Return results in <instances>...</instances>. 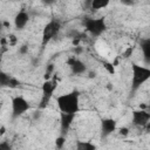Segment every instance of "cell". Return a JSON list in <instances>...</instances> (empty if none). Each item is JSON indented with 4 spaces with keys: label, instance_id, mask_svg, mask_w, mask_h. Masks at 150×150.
I'll use <instances>...</instances> for the list:
<instances>
[{
    "label": "cell",
    "instance_id": "obj_17",
    "mask_svg": "<svg viewBox=\"0 0 150 150\" xmlns=\"http://www.w3.org/2000/svg\"><path fill=\"white\" fill-rule=\"evenodd\" d=\"M103 67H104L110 74H114V73H115V68H114V64H112V63H110V62H104V63H103Z\"/></svg>",
    "mask_w": 150,
    "mask_h": 150
},
{
    "label": "cell",
    "instance_id": "obj_7",
    "mask_svg": "<svg viewBox=\"0 0 150 150\" xmlns=\"http://www.w3.org/2000/svg\"><path fill=\"white\" fill-rule=\"evenodd\" d=\"M150 123V112L145 109H135L131 111V124L137 128H148Z\"/></svg>",
    "mask_w": 150,
    "mask_h": 150
},
{
    "label": "cell",
    "instance_id": "obj_11",
    "mask_svg": "<svg viewBox=\"0 0 150 150\" xmlns=\"http://www.w3.org/2000/svg\"><path fill=\"white\" fill-rule=\"evenodd\" d=\"M20 86V81L8 73L0 70V88H18Z\"/></svg>",
    "mask_w": 150,
    "mask_h": 150
},
{
    "label": "cell",
    "instance_id": "obj_3",
    "mask_svg": "<svg viewBox=\"0 0 150 150\" xmlns=\"http://www.w3.org/2000/svg\"><path fill=\"white\" fill-rule=\"evenodd\" d=\"M83 27L93 36H100L107 30V23L103 18H84Z\"/></svg>",
    "mask_w": 150,
    "mask_h": 150
},
{
    "label": "cell",
    "instance_id": "obj_18",
    "mask_svg": "<svg viewBox=\"0 0 150 150\" xmlns=\"http://www.w3.org/2000/svg\"><path fill=\"white\" fill-rule=\"evenodd\" d=\"M15 43H16V36L14 34H11L8 36V45L9 46H14Z\"/></svg>",
    "mask_w": 150,
    "mask_h": 150
},
{
    "label": "cell",
    "instance_id": "obj_15",
    "mask_svg": "<svg viewBox=\"0 0 150 150\" xmlns=\"http://www.w3.org/2000/svg\"><path fill=\"white\" fill-rule=\"evenodd\" d=\"M75 148L77 150H95L96 145L88 141H77L75 144Z\"/></svg>",
    "mask_w": 150,
    "mask_h": 150
},
{
    "label": "cell",
    "instance_id": "obj_22",
    "mask_svg": "<svg viewBox=\"0 0 150 150\" xmlns=\"http://www.w3.org/2000/svg\"><path fill=\"white\" fill-rule=\"evenodd\" d=\"M11 148V145L7 143V142H2L0 143V150H8Z\"/></svg>",
    "mask_w": 150,
    "mask_h": 150
},
{
    "label": "cell",
    "instance_id": "obj_4",
    "mask_svg": "<svg viewBox=\"0 0 150 150\" xmlns=\"http://www.w3.org/2000/svg\"><path fill=\"white\" fill-rule=\"evenodd\" d=\"M57 88V80L56 79H48L45 80V82L41 86V100H40V104H39V109H43L47 107V104L49 103L50 98L53 97L55 90Z\"/></svg>",
    "mask_w": 150,
    "mask_h": 150
},
{
    "label": "cell",
    "instance_id": "obj_10",
    "mask_svg": "<svg viewBox=\"0 0 150 150\" xmlns=\"http://www.w3.org/2000/svg\"><path fill=\"white\" fill-rule=\"evenodd\" d=\"M116 129H117L116 120H114L111 117H107V118H102L101 120V134H102V137H108L114 131H116Z\"/></svg>",
    "mask_w": 150,
    "mask_h": 150
},
{
    "label": "cell",
    "instance_id": "obj_25",
    "mask_svg": "<svg viewBox=\"0 0 150 150\" xmlns=\"http://www.w3.org/2000/svg\"><path fill=\"white\" fill-rule=\"evenodd\" d=\"M1 109H2V103L0 102V111H1Z\"/></svg>",
    "mask_w": 150,
    "mask_h": 150
},
{
    "label": "cell",
    "instance_id": "obj_23",
    "mask_svg": "<svg viewBox=\"0 0 150 150\" xmlns=\"http://www.w3.org/2000/svg\"><path fill=\"white\" fill-rule=\"evenodd\" d=\"M132 50H134V47H130V48H128V49L125 50V53L123 54V57H129V56L132 54Z\"/></svg>",
    "mask_w": 150,
    "mask_h": 150
},
{
    "label": "cell",
    "instance_id": "obj_9",
    "mask_svg": "<svg viewBox=\"0 0 150 150\" xmlns=\"http://www.w3.org/2000/svg\"><path fill=\"white\" fill-rule=\"evenodd\" d=\"M75 115L76 114H69V112L60 111V131H61V135L64 136L69 131V129L74 122Z\"/></svg>",
    "mask_w": 150,
    "mask_h": 150
},
{
    "label": "cell",
    "instance_id": "obj_1",
    "mask_svg": "<svg viewBox=\"0 0 150 150\" xmlns=\"http://www.w3.org/2000/svg\"><path fill=\"white\" fill-rule=\"evenodd\" d=\"M55 101L59 111L69 114H77L80 111V93L77 90L61 94L56 96Z\"/></svg>",
    "mask_w": 150,
    "mask_h": 150
},
{
    "label": "cell",
    "instance_id": "obj_14",
    "mask_svg": "<svg viewBox=\"0 0 150 150\" xmlns=\"http://www.w3.org/2000/svg\"><path fill=\"white\" fill-rule=\"evenodd\" d=\"M141 50L143 53L144 60L146 61V63H149L150 61V40L149 39H144L141 42Z\"/></svg>",
    "mask_w": 150,
    "mask_h": 150
},
{
    "label": "cell",
    "instance_id": "obj_8",
    "mask_svg": "<svg viewBox=\"0 0 150 150\" xmlns=\"http://www.w3.org/2000/svg\"><path fill=\"white\" fill-rule=\"evenodd\" d=\"M67 64L69 66L70 68V71L74 74V75H82L87 71V66L86 63L80 60L79 57H75V56H70L68 60H67Z\"/></svg>",
    "mask_w": 150,
    "mask_h": 150
},
{
    "label": "cell",
    "instance_id": "obj_24",
    "mask_svg": "<svg viewBox=\"0 0 150 150\" xmlns=\"http://www.w3.org/2000/svg\"><path fill=\"white\" fill-rule=\"evenodd\" d=\"M27 50H28V47H27V46H22L19 52H20L21 54H25V53H27Z\"/></svg>",
    "mask_w": 150,
    "mask_h": 150
},
{
    "label": "cell",
    "instance_id": "obj_21",
    "mask_svg": "<svg viewBox=\"0 0 150 150\" xmlns=\"http://www.w3.org/2000/svg\"><path fill=\"white\" fill-rule=\"evenodd\" d=\"M41 2H42L45 6H53V5L56 2V0H41Z\"/></svg>",
    "mask_w": 150,
    "mask_h": 150
},
{
    "label": "cell",
    "instance_id": "obj_12",
    "mask_svg": "<svg viewBox=\"0 0 150 150\" xmlns=\"http://www.w3.org/2000/svg\"><path fill=\"white\" fill-rule=\"evenodd\" d=\"M28 21H29V14L22 9V11L18 12L16 15L14 16V27L18 30H22L27 26Z\"/></svg>",
    "mask_w": 150,
    "mask_h": 150
},
{
    "label": "cell",
    "instance_id": "obj_2",
    "mask_svg": "<svg viewBox=\"0 0 150 150\" xmlns=\"http://www.w3.org/2000/svg\"><path fill=\"white\" fill-rule=\"evenodd\" d=\"M150 79V68L139 63H131V91H137Z\"/></svg>",
    "mask_w": 150,
    "mask_h": 150
},
{
    "label": "cell",
    "instance_id": "obj_20",
    "mask_svg": "<svg viewBox=\"0 0 150 150\" xmlns=\"http://www.w3.org/2000/svg\"><path fill=\"white\" fill-rule=\"evenodd\" d=\"M120 135H122V136H128L129 135V129L128 128H125V127H123V128H120Z\"/></svg>",
    "mask_w": 150,
    "mask_h": 150
},
{
    "label": "cell",
    "instance_id": "obj_13",
    "mask_svg": "<svg viewBox=\"0 0 150 150\" xmlns=\"http://www.w3.org/2000/svg\"><path fill=\"white\" fill-rule=\"evenodd\" d=\"M109 4H110V0H88L87 7L91 11H100L108 7Z\"/></svg>",
    "mask_w": 150,
    "mask_h": 150
},
{
    "label": "cell",
    "instance_id": "obj_6",
    "mask_svg": "<svg viewBox=\"0 0 150 150\" xmlns=\"http://www.w3.org/2000/svg\"><path fill=\"white\" fill-rule=\"evenodd\" d=\"M60 28H61V22L59 20L53 19L48 21L42 30V46H46L48 42H50L57 35Z\"/></svg>",
    "mask_w": 150,
    "mask_h": 150
},
{
    "label": "cell",
    "instance_id": "obj_16",
    "mask_svg": "<svg viewBox=\"0 0 150 150\" xmlns=\"http://www.w3.org/2000/svg\"><path fill=\"white\" fill-rule=\"evenodd\" d=\"M64 143H66V136H63V135H60V136L55 139V146H56L57 149H62L63 145H64Z\"/></svg>",
    "mask_w": 150,
    "mask_h": 150
},
{
    "label": "cell",
    "instance_id": "obj_19",
    "mask_svg": "<svg viewBox=\"0 0 150 150\" xmlns=\"http://www.w3.org/2000/svg\"><path fill=\"white\" fill-rule=\"evenodd\" d=\"M137 2V0H121V4H123L124 6H134Z\"/></svg>",
    "mask_w": 150,
    "mask_h": 150
},
{
    "label": "cell",
    "instance_id": "obj_5",
    "mask_svg": "<svg viewBox=\"0 0 150 150\" xmlns=\"http://www.w3.org/2000/svg\"><path fill=\"white\" fill-rule=\"evenodd\" d=\"M11 105H12V117L13 118H18V117L25 115L32 108L29 101L21 95H16V96L12 97Z\"/></svg>",
    "mask_w": 150,
    "mask_h": 150
}]
</instances>
